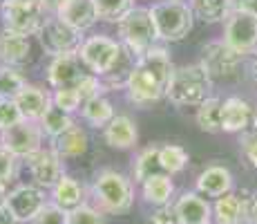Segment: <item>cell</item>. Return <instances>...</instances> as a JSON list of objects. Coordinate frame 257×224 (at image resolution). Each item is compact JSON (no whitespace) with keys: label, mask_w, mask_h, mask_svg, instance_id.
Segmentation results:
<instances>
[{"label":"cell","mask_w":257,"mask_h":224,"mask_svg":"<svg viewBox=\"0 0 257 224\" xmlns=\"http://www.w3.org/2000/svg\"><path fill=\"white\" fill-rule=\"evenodd\" d=\"M0 224H21V222L14 217V213L9 211L7 206H3V208H0Z\"/></svg>","instance_id":"42"},{"label":"cell","mask_w":257,"mask_h":224,"mask_svg":"<svg viewBox=\"0 0 257 224\" xmlns=\"http://www.w3.org/2000/svg\"><path fill=\"white\" fill-rule=\"evenodd\" d=\"M7 191H9V188L0 186V208H3V206H5V202H7Z\"/></svg>","instance_id":"45"},{"label":"cell","mask_w":257,"mask_h":224,"mask_svg":"<svg viewBox=\"0 0 257 224\" xmlns=\"http://www.w3.org/2000/svg\"><path fill=\"white\" fill-rule=\"evenodd\" d=\"M181 3H184V0H181Z\"/></svg>","instance_id":"48"},{"label":"cell","mask_w":257,"mask_h":224,"mask_svg":"<svg viewBox=\"0 0 257 224\" xmlns=\"http://www.w3.org/2000/svg\"><path fill=\"white\" fill-rule=\"evenodd\" d=\"M14 101L18 103V108H21L25 119H29V121H38V119L45 114L47 108L52 106V92L43 90L41 86H32V83H27Z\"/></svg>","instance_id":"20"},{"label":"cell","mask_w":257,"mask_h":224,"mask_svg":"<svg viewBox=\"0 0 257 224\" xmlns=\"http://www.w3.org/2000/svg\"><path fill=\"white\" fill-rule=\"evenodd\" d=\"M239 146H241V151H244V157L250 162V166L257 168V132H253V130L241 132Z\"/></svg>","instance_id":"38"},{"label":"cell","mask_w":257,"mask_h":224,"mask_svg":"<svg viewBox=\"0 0 257 224\" xmlns=\"http://www.w3.org/2000/svg\"><path fill=\"white\" fill-rule=\"evenodd\" d=\"M92 200L105 215L127 213L135 204V182L114 168H103L92 182Z\"/></svg>","instance_id":"2"},{"label":"cell","mask_w":257,"mask_h":224,"mask_svg":"<svg viewBox=\"0 0 257 224\" xmlns=\"http://www.w3.org/2000/svg\"><path fill=\"white\" fill-rule=\"evenodd\" d=\"M253 106L241 97H228L221 103V132H246L253 121Z\"/></svg>","instance_id":"16"},{"label":"cell","mask_w":257,"mask_h":224,"mask_svg":"<svg viewBox=\"0 0 257 224\" xmlns=\"http://www.w3.org/2000/svg\"><path fill=\"white\" fill-rule=\"evenodd\" d=\"M18 173V157H14L7 148L0 146V186L9 188Z\"/></svg>","instance_id":"37"},{"label":"cell","mask_w":257,"mask_h":224,"mask_svg":"<svg viewBox=\"0 0 257 224\" xmlns=\"http://www.w3.org/2000/svg\"><path fill=\"white\" fill-rule=\"evenodd\" d=\"M172 58L164 47H152L137 56L125 83L127 101L137 108H150L166 97L168 81L172 77Z\"/></svg>","instance_id":"1"},{"label":"cell","mask_w":257,"mask_h":224,"mask_svg":"<svg viewBox=\"0 0 257 224\" xmlns=\"http://www.w3.org/2000/svg\"><path fill=\"white\" fill-rule=\"evenodd\" d=\"M0 16L5 29L23 36H36L49 12L43 7L41 0H5L0 5Z\"/></svg>","instance_id":"6"},{"label":"cell","mask_w":257,"mask_h":224,"mask_svg":"<svg viewBox=\"0 0 257 224\" xmlns=\"http://www.w3.org/2000/svg\"><path fill=\"white\" fill-rule=\"evenodd\" d=\"M150 224H177V213L172 202L164 204V206H157L155 213L150 215Z\"/></svg>","instance_id":"39"},{"label":"cell","mask_w":257,"mask_h":224,"mask_svg":"<svg viewBox=\"0 0 257 224\" xmlns=\"http://www.w3.org/2000/svg\"><path fill=\"white\" fill-rule=\"evenodd\" d=\"M159 162L161 168L168 175H177L188 166L190 157H188L186 148L177 146V143H166V146H159Z\"/></svg>","instance_id":"30"},{"label":"cell","mask_w":257,"mask_h":224,"mask_svg":"<svg viewBox=\"0 0 257 224\" xmlns=\"http://www.w3.org/2000/svg\"><path fill=\"white\" fill-rule=\"evenodd\" d=\"M250 123H253V132H257V114H253V121Z\"/></svg>","instance_id":"46"},{"label":"cell","mask_w":257,"mask_h":224,"mask_svg":"<svg viewBox=\"0 0 257 224\" xmlns=\"http://www.w3.org/2000/svg\"><path fill=\"white\" fill-rule=\"evenodd\" d=\"M248 69H250V79H253V81L257 83V52L253 54V61H250V65H248Z\"/></svg>","instance_id":"44"},{"label":"cell","mask_w":257,"mask_h":224,"mask_svg":"<svg viewBox=\"0 0 257 224\" xmlns=\"http://www.w3.org/2000/svg\"><path fill=\"white\" fill-rule=\"evenodd\" d=\"M54 14L63 23L70 25V27L78 29V32H87V29H92L98 23L94 0H65Z\"/></svg>","instance_id":"18"},{"label":"cell","mask_w":257,"mask_h":224,"mask_svg":"<svg viewBox=\"0 0 257 224\" xmlns=\"http://www.w3.org/2000/svg\"><path fill=\"white\" fill-rule=\"evenodd\" d=\"M212 79L201 63L181 65L172 69V77L166 88V99L177 108H197L212 97Z\"/></svg>","instance_id":"3"},{"label":"cell","mask_w":257,"mask_h":224,"mask_svg":"<svg viewBox=\"0 0 257 224\" xmlns=\"http://www.w3.org/2000/svg\"><path fill=\"white\" fill-rule=\"evenodd\" d=\"M23 162L27 164L29 184H34L41 191H52L58 179L65 175V171H63V157L52 146L41 148L36 155L23 159Z\"/></svg>","instance_id":"11"},{"label":"cell","mask_w":257,"mask_h":224,"mask_svg":"<svg viewBox=\"0 0 257 224\" xmlns=\"http://www.w3.org/2000/svg\"><path fill=\"white\" fill-rule=\"evenodd\" d=\"M159 173H164L159 162V146L152 143V146L143 148L135 157V162H132V182L141 186L146 179H150L152 175H159Z\"/></svg>","instance_id":"25"},{"label":"cell","mask_w":257,"mask_h":224,"mask_svg":"<svg viewBox=\"0 0 257 224\" xmlns=\"http://www.w3.org/2000/svg\"><path fill=\"white\" fill-rule=\"evenodd\" d=\"M230 12H244L257 18V0H230Z\"/></svg>","instance_id":"40"},{"label":"cell","mask_w":257,"mask_h":224,"mask_svg":"<svg viewBox=\"0 0 257 224\" xmlns=\"http://www.w3.org/2000/svg\"><path fill=\"white\" fill-rule=\"evenodd\" d=\"M47 197H45V191L36 188L34 184H18V186L9 188L7 191V202L5 206L14 213L21 224H29L36 217V213L45 206Z\"/></svg>","instance_id":"12"},{"label":"cell","mask_w":257,"mask_h":224,"mask_svg":"<svg viewBox=\"0 0 257 224\" xmlns=\"http://www.w3.org/2000/svg\"><path fill=\"white\" fill-rule=\"evenodd\" d=\"M221 99L217 97H208L204 103L197 106V126L201 128L204 132H210V134H217L221 132Z\"/></svg>","instance_id":"29"},{"label":"cell","mask_w":257,"mask_h":224,"mask_svg":"<svg viewBox=\"0 0 257 224\" xmlns=\"http://www.w3.org/2000/svg\"><path fill=\"white\" fill-rule=\"evenodd\" d=\"M25 86H27V79L23 77L21 67L0 63V99H16Z\"/></svg>","instance_id":"31"},{"label":"cell","mask_w":257,"mask_h":224,"mask_svg":"<svg viewBox=\"0 0 257 224\" xmlns=\"http://www.w3.org/2000/svg\"><path fill=\"white\" fill-rule=\"evenodd\" d=\"M141 195L143 200L152 206H164L170 204L172 195H175V184H172V175L168 173H159V175H152L150 179L141 184Z\"/></svg>","instance_id":"24"},{"label":"cell","mask_w":257,"mask_h":224,"mask_svg":"<svg viewBox=\"0 0 257 224\" xmlns=\"http://www.w3.org/2000/svg\"><path fill=\"white\" fill-rule=\"evenodd\" d=\"M118 29V41L121 45L135 56H141L148 49L155 47L157 29L150 16V7H132L121 21L116 23Z\"/></svg>","instance_id":"5"},{"label":"cell","mask_w":257,"mask_h":224,"mask_svg":"<svg viewBox=\"0 0 257 224\" xmlns=\"http://www.w3.org/2000/svg\"><path fill=\"white\" fill-rule=\"evenodd\" d=\"M246 220V197L235 195L233 191L215 197L212 204V224H244Z\"/></svg>","instance_id":"21"},{"label":"cell","mask_w":257,"mask_h":224,"mask_svg":"<svg viewBox=\"0 0 257 224\" xmlns=\"http://www.w3.org/2000/svg\"><path fill=\"white\" fill-rule=\"evenodd\" d=\"M74 123H76V121H74L72 114L65 112V110H61V108H56L54 103L45 110V114L38 119V126H41L43 134L49 137V139H56L58 134H63L65 130H70Z\"/></svg>","instance_id":"28"},{"label":"cell","mask_w":257,"mask_h":224,"mask_svg":"<svg viewBox=\"0 0 257 224\" xmlns=\"http://www.w3.org/2000/svg\"><path fill=\"white\" fill-rule=\"evenodd\" d=\"M49 193H52L49 200L54 204H58L61 208H65V211H74V208H78L81 204H85V188L72 175H63Z\"/></svg>","instance_id":"23"},{"label":"cell","mask_w":257,"mask_h":224,"mask_svg":"<svg viewBox=\"0 0 257 224\" xmlns=\"http://www.w3.org/2000/svg\"><path fill=\"white\" fill-rule=\"evenodd\" d=\"M233 186H235L233 173L226 166H221V164H210V166H206L195 179L197 193H201L204 197H221L233 191Z\"/></svg>","instance_id":"15"},{"label":"cell","mask_w":257,"mask_h":224,"mask_svg":"<svg viewBox=\"0 0 257 224\" xmlns=\"http://www.w3.org/2000/svg\"><path fill=\"white\" fill-rule=\"evenodd\" d=\"M52 148L63 159H76L87 153V148H90V137H87L85 128L74 123L70 130H65L63 134H58L56 139H52Z\"/></svg>","instance_id":"22"},{"label":"cell","mask_w":257,"mask_h":224,"mask_svg":"<svg viewBox=\"0 0 257 224\" xmlns=\"http://www.w3.org/2000/svg\"><path fill=\"white\" fill-rule=\"evenodd\" d=\"M43 137H45V134H43L38 121L23 119L21 123H16V126L0 132V146L7 148L14 157L27 159V157L36 155L43 148Z\"/></svg>","instance_id":"8"},{"label":"cell","mask_w":257,"mask_h":224,"mask_svg":"<svg viewBox=\"0 0 257 224\" xmlns=\"http://www.w3.org/2000/svg\"><path fill=\"white\" fill-rule=\"evenodd\" d=\"M150 16L157 29V38L164 43H179L192 32L195 14L181 0H159L150 7Z\"/></svg>","instance_id":"4"},{"label":"cell","mask_w":257,"mask_h":224,"mask_svg":"<svg viewBox=\"0 0 257 224\" xmlns=\"http://www.w3.org/2000/svg\"><path fill=\"white\" fill-rule=\"evenodd\" d=\"M32 58V41L29 36L3 29L0 32V63L21 67Z\"/></svg>","instance_id":"19"},{"label":"cell","mask_w":257,"mask_h":224,"mask_svg":"<svg viewBox=\"0 0 257 224\" xmlns=\"http://www.w3.org/2000/svg\"><path fill=\"white\" fill-rule=\"evenodd\" d=\"M244 224H257V191L246 197V220Z\"/></svg>","instance_id":"41"},{"label":"cell","mask_w":257,"mask_h":224,"mask_svg":"<svg viewBox=\"0 0 257 224\" xmlns=\"http://www.w3.org/2000/svg\"><path fill=\"white\" fill-rule=\"evenodd\" d=\"M201 65L210 79H233L244 65V56L228 47L224 41H210L201 47Z\"/></svg>","instance_id":"9"},{"label":"cell","mask_w":257,"mask_h":224,"mask_svg":"<svg viewBox=\"0 0 257 224\" xmlns=\"http://www.w3.org/2000/svg\"><path fill=\"white\" fill-rule=\"evenodd\" d=\"M38 43H41L43 52L47 56H65V54H78V47L85 41L83 32L70 27L67 23H63L56 14H49L47 21L43 23V27L36 34Z\"/></svg>","instance_id":"7"},{"label":"cell","mask_w":257,"mask_h":224,"mask_svg":"<svg viewBox=\"0 0 257 224\" xmlns=\"http://www.w3.org/2000/svg\"><path fill=\"white\" fill-rule=\"evenodd\" d=\"M103 139L110 148L116 151H130L137 146L139 141V130H137V123L132 117L127 114H114L112 121L103 128Z\"/></svg>","instance_id":"17"},{"label":"cell","mask_w":257,"mask_h":224,"mask_svg":"<svg viewBox=\"0 0 257 224\" xmlns=\"http://www.w3.org/2000/svg\"><path fill=\"white\" fill-rule=\"evenodd\" d=\"M67 222H70V211H65V208H61L52 200H47L45 206L36 213V217L29 224H67Z\"/></svg>","instance_id":"33"},{"label":"cell","mask_w":257,"mask_h":224,"mask_svg":"<svg viewBox=\"0 0 257 224\" xmlns=\"http://www.w3.org/2000/svg\"><path fill=\"white\" fill-rule=\"evenodd\" d=\"M41 3H43V7H45L47 12H52V14H54L63 3H65V0H41Z\"/></svg>","instance_id":"43"},{"label":"cell","mask_w":257,"mask_h":224,"mask_svg":"<svg viewBox=\"0 0 257 224\" xmlns=\"http://www.w3.org/2000/svg\"><path fill=\"white\" fill-rule=\"evenodd\" d=\"M177 224H212V204L201 193L186 191L172 202Z\"/></svg>","instance_id":"14"},{"label":"cell","mask_w":257,"mask_h":224,"mask_svg":"<svg viewBox=\"0 0 257 224\" xmlns=\"http://www.w3.org/2000/svg\"><path fill=\"white\" fill-rule=\"evenodd\" d=\"M67 224H110L105 220V213L98 211L94 204H81L78 208L70 211V222Z\"/></svg>","instance_id":"34"},{"label":"cell","mask_w":257,"mask_h":224,"mask_svg":"<svg viewBox=\"0 0 257 224\" xmlns=\"http://www.w3.org/2000/svg\"><path fill=\"white\" fill-rule=\"evenodd\" d=\"M81 117L87 126L101 128L103 130V128L112 121V117H114V106H112L110 99H105L103 94H98V97L90 99V101H85L81 106Z\"/></svg>","instance_id":"26"},{"label":"cell","mask_w":257,"mask_h":224,"mask_svg":"<svg viewBox=\"0 0 257 224\" xmlns=\"http://www.w3.org/2000/svg\"><path fill=\"white\" fill-rule=\"evenodd\" d=\"M87 67L78 58V54H65V56L52 58L47 65V83L52 90H67L76 88L78 83L85 79Z\"/></svg>","instance_id":"13"},{"label":"cell","mask_w":257,"mask_h":224,"mask_svg":"<svg viewBox=\"0 0 257 224\" xmlns=\"http://www.w3.org/2000/svg\"><path fill=\"white\" fill-rule=\"evenodd\" d=\"M94 7H96L98 21L118 23L135 7V0H94Z\"/></svg>","instance_id":"32"},{"label":"cell","mask_w":257,"mask_h":224,"mask_svg":"<svg viewBox=\"0 0 257 224\" xmlns=\"http://www.w3.org/2000/svg\"><path fill=\"white\" fill-rule=\"evenodd\" d=\"M23 112L14 99H0V132L23 121Z\"/></svg>","instance_id":"36"},{"label":"cell","mask_w":257,"mask_h":224,"mask_svg":"<svg viewBox=\"0 0 257 224\" xmlns=\"http://www.w3.org/2000/svg\"><path fill=\"white\" fill-rule=\"evenodd\" d=\"M188 7L192 9L195 18L201 23H224L230 14V0H188Z\"/></svg>","instance_id":"27"},{"label":"cell","mask_w":257,"mask_h":224,"mask_svg":"<svg viewBox=\"0 0 257 224\" xmlns=\"http://www.w3.org/2000/svg\"><path fill=\"white\" fill-rule=\"evenodd\" d=\"M228 47L237 54L248 56L257 52V18L244 12H230L224 21V38Z\"/></svg>","instance_id":"10"},{"label":"cell","mask_w":257,"mask_h":224,"mask_svg":"<svg viewBox=\"0 0 257 224\" xmlns=\"http://www.w3.org/2000/svg\"><path fill=\"white\" fill-rule=\"evenodd\" d=\"M52 103L56 108H61V110L74 114V112L81 110L83 99H81V94H78L76 88H67V90H54L52 92Z\"/></svg>","instance_id":"35"},{"label":"cell","mask_w":257,"mask_h":224,"mask_svg":"<svg viewBox=\"0 0 257 224\" xmlns=\"http://www.w3.org/2000/svg\"><path fill=\"white\" fill-rule=\"evenodd\" d=\"M3 3H5V0H0V5H3Z\"/></svg>","instance_id":"47"}]
</instances>
